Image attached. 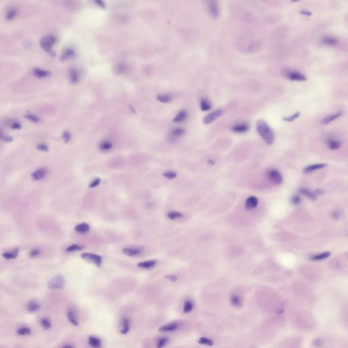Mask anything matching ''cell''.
I'll use <instances>...</instances> for the list:
<instances>
[{
	"mask_svg": "<svg viewBox=\"0 0 348 348\" xmlns=\"http://www.w3.org/2000/svg\"><path fill=\"white\" fill-rule=\"evenodd\" d=\"M287 78L292 81L303 82L307 80V78L302 73L296 72V71H290L286 74Z\"/></svg>",
	"mask_w": 348,
	"mask_h": 348,
	"instance_id": "obj_5",
	"label": "cell"
},
{
	"mask_svg": "<svg viewBox=\"0 0 348 348\" xmlns=\"http://www.w3.org/2000/svg\"><path fill=\"white\" fill-rule=\"evenodd\" d=\"M62 348H74V347L72 346V345H66V346H63Z\"/></svg>",
	"mask_w": 348,
	"mask_h": 348,
	"instance_id": "obj_48",
	"label": "cell"
},
{
	"mask_svg": "<svg viewBox=\"0 0 348 348\" xmlns=\"http://www.w3.org/2000/svg\"><path fill=\"white\" fill-rule=\"evenodd\" d=\"M301 192H302V194H303L304 195H305L307 198H309V199H312V200H315L317 198V194L315 192H313L309 190H308V189L306 188H302L301 190Z\"/></svg>",
	"mask_w": 348,
	"mask_h": 348,
	"instance_id": "obj_28",
	"label": "cell"
},
{
	"mask_svg": "<svg viewBox=\"0 0 348 348\" xmlns=\"http://www.w3.org/2000/svg\"><path fill=\"white\" fill-rule=\"evenodd\" d=\"M16 334L19 336H27L32 334V330L29 327L22 326L20 327L16 330Z\"/></svg>",
	"mask_w": 348,
	"mask_h": 348,
	"instance_id": "obj_27",
	"label": "cell"
},
{
	"mask_svg": "<svg viewBox=\"0 0 348 348\" xmlns=\"http://www.w3.org/2000/svg\"><path fill=\"white\" fill-rule=\"evenodd\" d=\"M46 174V170L44 168L38 169L33 172L32 174V177L35 180H40L45 177Z\"/></svg>",
	"mask_w": 348,
	"mask_h": 348,
	"instance_id": "obj_18",
	"label": "cell"
},
{
	"mask_svg": "<svg viewBox=\"0 0 348 348\" xmlns=\"http://www.w3.org/2000/svg\"><path fill=\"white\" fill-rule=\"evenodd\" d=\"M67 318L68 319L69 322L71 324H73V326H78V321L77 316L76 315V313L73 312V310H68L67 312Z\"/></svg>",
	"mask_w": 348,
	"mask_h": 348,
	"instance_id": "obj_15",
	"label": "cell"
},
{
	"mask_svg": "<svg viewBox=\"0 0 348 348\" xmlns=\"http://www.w3.org/2000/svg\"><path fill=\"white\" fill-rule=\"evenodd\" d=\"M184 133V130L182 128H175L172 130L171 135L174 137H179L182 136Z\"/></svg>",
	"mask_w": 348,
	"mask_h": 348,
	"instance_id": "obj_34",
	"label": "cell"
},
{
	"mask_svg": "<svg viewBox=\"0 0 348 348\" xmlns=\"http://www.w3.org/2000/svg\"><path fill=\"white\" fill-rule=\"evenodd\" d=\"M268 177L271 182L275 184H280L283 181V177L278 171L275 169H271L268 172Z\"/></svg>",
	"mask_w": 348,
	"mask_h": 348,
	"instance_id": "obj_4",
	"label": "cell"
},
{
	"mask_svg": "<svg viewBox=\"0 0 348 348\" xmlns=\"http://www.w3.org/2000/svg\"><path fill=\"white\" fill-rule=\"evenodd\" d=\"M208 10L210 15L213 18H218L220 14L218 3L216 1L209 2L208 3Z\"/></svg>",
	"mask_w": 348,
	"mask_h": 348,
	"instance_id": "obj_6",
	"label": "cell"
},
{
	"mask_svg": "<svg viewBox=\"0 0 348 348\" xmlns=\"http://www.w3.org/2000/svg\"><path fill=\"white\" fill-rule=\"evenodd\" d=\"M330 256V252H324L319 253L318 254H316V255H314V256H312L311 259L313 260V261H322V260H324L327 258H329Z\"/></svg>",
	"mask_w": 348,
	"mask_h": 348,
	"instance_id": "obj_24",
	"label": "cell"
},
{
	"mask_svg": "<svg viewBox=\"0 0 348 348\" xmlns=\"http://www.w3.org/2000/svg\"><path fill=\"white\" fill-rule=\"evenodd\" d=\"M71 78H72V81L73 83H76L78 80V74L76 70L73 69L72 70V72L71 73Z\"/></svg>",
	"mask_w": 348,
	"mask_h": 348,
	"instance_id": "obj_42",
	"label": "cell"
},
{
	"mask_svg": "<svg viewBox=\"0 0 348 348\" xmlns=\"http://www.w3.org/2000/svg\"><path fill=\"white\" fill-rule=\"evenodd\" d=\"M200 107L201 109V110H203V111H208V110L211 108V104L208 100H205V99H203V100L201 101Z\"/></svg>",
	"mask_w": 348,
	"mask_h": 348,
	"instance_id": "obj_29",
	"label": "cell"
},
{
	"mask_svg": "<svg viewBox=\"0 0 348 348\" xmlns=\"http://www.w3.org/2000/svg\"><path fill=\"white\" fill-rule=\"evenodd\" d=\"M167 217L171 220H175L182 218L184 217V215L178 211H170L167 214Z\"/></svg>",
	"mask_w": 348,
	"mask_h": 348,
	"instance_id": "obj_33",
	"label": "cell"
},
{
	"mask_svg": "<svg viewBox=\"0 0 348 348\" xmlns=\"http://www.w3.org/2000/svg\"><path fill=\"white\" fill-rule=\"evenodd\" d=\"M299 116H300V112H297L296 113H295V114L291 115L290 117L284 118H283V120L286 121V122H293L294 120H295L296 118H299Z\"/></svg>",
	"mask_w": 348,
	"mask_h": 348,
	"instance_id": "obj_36",
	"label": "cell"
},
{
	"mask_svg": "<svg viewBox=\"0 0 348 348\" xmlns=\"http://www.w3.org/2000/svg\"><path fill=\"white\" fill-rule=\"evenodd\" d=\"M256 131L260 136L268 145H271L275 141V133L267 123L263 120H259L256 123Z\"/></svg>",
	"mask_w": 348,
	"mask_h": 348,
	"instance_id": "obj_1",
	"label": "cell"
},
{
	"mask_svg": "<svg viewBox=\"0 0 348 348\" xmlns=\"http://www.w3.org/2000/svg\"><path fill=\"white\" fill-rule=\"evenodd\" d=\"M130 330V319L129 318H124L123 319V329L120 330V333L125 335Z\"/></svg>",
	"mask_w": 348,
	"mask_h": 348,
	"instance_id": "obj_26",
	"label": "cell"
},
{
	"mask_svg": "<svg viewBox=\"0 0 348 348\" xmlns=\"http://www.w3.org/2000/svg\"><path fill=\"white\" fill-rule=\"evenodd\" d=\"M302 15H305V16H310L312 15V13H311L309 11H307V10H302L301 11V12H300Z\"/></svg>",
	"mask_w": 348,
	"mask_h": 348,
	"instance_id": "obj_47",
	"label": "cell"
},
{
	"mask_svg": "<svg viewBox=\"0 0 348 348\" xmlns=\"http://www.w3.org/2000/svg\"><path fill=\"white\" fill-rule=\"evenodd\" d=\"M163 175L165 177L167 178V179H169V180L174 179V178L177 177V174L174 171H167V172H165V173H164L163 174Z\"/></svg>",
	"mask_w": 348,
	"mask_h": 348,
	"instance_id": "obj_40",
	"label": "cell"
},
{
	"mask_svg": "<svg viewBox=\"0 0 348 348\" xmlns=\"http://www.w3.org/2000/svg\"><path fill=\"white\" fill-rule=\"evenodd\" d=\"M19 252V250L18 248H16V249H14V250L12 251L5 252L2 254V256L4 257V258L7 259V260L15 259L18 256Z\"/></svg>",
	"mask_w": 348,
	"mask_h": 348,
	"instance_id": "obj_17",
	"label": "cell"
},
{
	"mask_svg": "<svg viewBox=\"0 0 348 348\" xmlns=\"http://www.w3.org/2000/svg\"><path fill=\"white\" fill-rule=\"evenodd\" d=\"M39 324H40V326L44 330H49L52 326L51 321L50 320L49 318H46V317L42 318L40 320H39Z\"/></svg>",
	"mask_w": 348,
	"mask_h": 348,
	"instance_id": "obj_23",
	"label": "cell"
},
{
	"mask_svg": "<svg viewBox=\"0 0 348 348\" xmlns=\"http://www.w3.org/2000/svg\"><path fill=\"white\" fill-rule=\"evenodd\" d=\"M81 257L87 261L94 263L97 267H100L102 263V258L97 254L93 253H83L82 254Z\"/></svg>",
	"mask_w": 348,
	"mask_h": 348,
	"instance_id": "obj_3",
	"label": "cell"
},
{
	"mask_svg": "<svg viewBox=\"0 0 348 348\" xmlns=\"http://www.w3.org/2000/svg\"><path fill=\"white\" fill-rule=\"evenodd\" d=\"M165 278L171 282H176L177 279V277L175 275H167L165 276Z\"/></svg>",
	"mask_w": 348,
	"mask_h": 348,
	"instance_id": "obj_45",
	"label": "cell"
},
{
	"mask_svg": "<svg viewBox=\"0 0 348 348\" xmlns=\"http://www.w3.org/2000/svg\"><path fill=\"white\" fill-rule=\"evenodd\" d=\"M41 305L39 302L35 300H32L26 305V309L27 312L31 313H35L39 310Z\"/></svg>",
	"mask_w": 348,
	"mask_h": 348,
	"instance_id": "obj_9",
	"label": "cell"
},
{
	"mask_svg": "<svg viewBox=\"0 0 348 348\" xmlns=\"http://www.w3.org/2000/svg\"><path fill=\"white\" fill-rule=\"evenodd\" d=\"M249 129V126L248 124L245 123H240L238 124H235L233 127H232V130L233 131L237 133H244L246 132Z\"/></svg>",
	"mask_w": 348,
	"mask_h": 348,
	"instance_id": "obj_12",
	"label": "cell"
},
{
	"mask_svg": "<svg viewBox=\"0 0 348 348\" xmlns=\"http://www.w3.org/2000/svg\"><path fill=\"white\" fill-rule=\"evenodd\" d=\"M326 166V164H324V163H322V164H314V165H309L307 166V167H305L303 171L305 173L308 174V173H311V172H313L314 171H316V170H318V169H320L325 167Z\"/></svg>",
	"mask_w": 348,
	"mask_h": 348,
	"instance_id": "obj_16",
	"label": "cell"
},
{
	"mask_svg": "<svg viewBox=\"0 0 348 348\" xmlns=\"http://www.w3.org/2000/svg\"><path fill=\"white\" fill-rule=\"evenodd\" d=\"M239 297L237 295H233L231 296V303L233 304V305H238L239 303Z\"/></svg>",
	"mask_w": 348,
	"mask_h": 348,
	"instance_id": "obj_43",
	"label": "cell"
},
{
	"mask_svg": "<svg viewBox=\"0 0 348 348\" xmlns=\"http://www.w3.org/2000/svg\"><path fill=\"white\" fill-rule=\"evenodd\" d=\"M39 254V250H38V249H34V250H33L30 252V256H32V257H35V256H38Z\"/></svg>",
	"mask_w": 348,
	"mask_h": 348,
	"instance_id": "obj_46",
	"label": "cell"
},
{
	"mask_svg": "<svg viewBox=\"0 0 348 348\" xmlns=\"http://www.w3.org/2000/svg\"><path fill=\"white\" fill-rule=\"evenodd\" d=\"M74 230L79 233H86L90 230V226L87 223H81L75 226Z\"/></svg>",
	"mask_w": 348,
	"mask_h": 348,
	"instance_id": "obj_19",
	"label": "cell"
},
{
	"mask_svg": "<svg viewBox=\"0 0 348 348\" xmlns=\"http://www.w3.org/2000/svg\"><path fill=\"white\" fill-rule=\"evenodd\" d=\"M193 307H194V305L192 303V302L191 301H186L184 302V310L183 312L184 313H190L192 312V309H193Z\"/></svg>",
	"mask_w": 348,
	"mask_h": 348,
	"instance_id": "obj_32",
	"label": "cell"
},
{
	"mask_svg": "<svg viewBox=\"0 0 348 348\" xmlns=\"http://www.w3.org/2000/svg\"><path fill=\"white\" fill-rule=\"evenodd\" d=\"M157 262V261L156 260H150V261H146L138 263L137 266L140 268L145 269H150L153 268L156 265Z\"/></svg>",
	"mask_w": 348,
	"mask_h": 348,
	"instance_id": "obj_14",
	"label": "cell"
},
{
	"mask_svg": "<svg viewBox=\"0 0 348 348\" xmlns=\"http://www.w3.org/2000/svg\"><path fill=\"white\" fill-rule=\"evenodd\" d=\"M89 345L93 348H101V341L97 336H90L89 338Z\"/></svg>",
	"mask_w": 348,
	"mask_h": 348,
	"instance_id": "obj_13",
	"label": "cell"
},
{
	"mask_svg": "<svg viewBox=\"0 0 348 348\" xmlns=\"http://www.w3.org/2000/svg\"><path fill=\"white\" fill-rule=\"evenodd\" d=\"M327 145L329 148L333 150H337L341 147V143L340 141L337 140L333 139V138H330L327 140Z\"/></svg>",
	"mask_w": 348,
	"mask_h": 348,
	"instance_id": "obj_20",
	"label": "cell"
},
{
	"mask_svg": "<svg viewBox=\"0 0 348 348\" xmlns=\"http://www.w3.org/2000/svg\"><path fill=\"white\" fill-rule=\"evenodd\" d=\"M179 327V325L175 322H172V323H169L163 325V326H160L158 330L162 333H169V332H174Z\"/></svg>",
	"mask_w": 348,
	"mask_h": 348,
	"instance_id": "obj_8",
	"label": "cell"
},
{
	"mask_svg": "<svg viewBox=\"0 0 348 348\" xmlns=\"http://www.w3.org/2000/svg\"><path fill=\"white\" fill-rule=\"evenodd\" d=\"M322 42L327 46H333L337 44V39L332 36H326L322 38Z\"/></svg>",
	"mask_w": 348,
	"mask_h": 348,
	"instance_id": "obj_22",
	"label": "cell"
},
{
	"mask_svg": "<svg viewBox=\"0 0 348 348\" xmlns=\"http://www.w3.org/2000/svg\"><path fill=\"white\" fill-rule=\"evenodd\" d=\"M157 100L163 103H167L171 100V97L167 95H159L157 96Z\"/></svg>",
	"mask_w": 348,
	"mask_h": 348,
	"instance_id": "obj_37",
	"label": "cell"
},
{
	"mask_svg": "<svg viewBox=\"0 0 348 348\" xmlns=\"http://www.w3.org/2000/svg\"><path fill=\"white\" fill-rule=\"evenodd\" d=\"M100 182H101V179H100V178H99V177L96 178V179H95L93 181V182H92L90 184L89 188H93L97 187V186H98L99 185H100Z\"/></svg>",
	"mask_w": 348,
	"mask_h": 348,
	"instance_id": "obj_41",
	"label": "cell"
},
{
	"mask_svg": "<svg viewBox=\"0 0 348 348\" xmlns=\"http://www.w3.org/2000/svg\"><path fill=\"white\" fill-rule=\"evenodd\" d=\"M84 249V247L83 245H78V244H73V245H71L69 247H67L66 248V252H77V251H81L83 250Z\"/></svg>",
	"mask_w": 348,
	"mask_h": 348,
	"instance_id": "obj_31",
	"label": "cell"
},
{
	"mask_svg": "<svg viewBox=\"0 0 348 348\" xmlns=\"http://www.w3.org/2000/svg\"><path fill=\"white\" fill-rule=\"evenodd\" d=\"M186 118H187V112L185 110H181L175 117L174 121L175 123H182L186 119Z\"/></svg>",
	"mask_w": 348,
	"mask_h": 348,
	"instance_id": "obj_25",
	"label": "cell"
},
{
	"mask_svg": "<svg viewBox=\"0 0 348 348\" xmlns=\"http://www.w3.org/2000/svg\"><path fill=\"white\" fill-rule=\"evenodd\" d=\"M199 343L202 345H207V346H211L213 345L214 342L211 339L206 337H201L199 340Z\"/></svg>",
	"mask_w": 348,
	"mask_h": 348,
	"instance_id": "obj_35",
	"label": "cell"
},
{
	"mask_svg": "<svg viewBox=\"0 0 348 348\" xmlns=\"http://www.w3.org/2000/svg\"><path fill=\"white\" fill-rule=\"evenodd\" d=\"M245 204L246 209L251 210V209H253L257 207L258 204V200L256 197L250 196L246 200Z\"/></svg>",
	"mask_w": 348,
	"mask_h": 348,
	"instance_id": "obj_11",
	"label": "cell"
},
{
	"mask_svg": "<svg viewBox=\"0 0 348 348\" xmlns=\"http://www.w3.org/2000/svg\"><path fill=\"white\" fill-rule=\"evenodd\" d=\"M301 198H300L299 196H297V195H295V196H294L292 199V202L293 204H295V205L299 204V203H301Z\"/></svg>",
	"mask_w": 348,
	"mask_h": 348,
	"instance_id": "obj_44",
	"label": "cell"
},
{
	"mask_svg": "<svg viewBox=\"0 0 348 348\" xmlns=\"http://www.w3.org/2000/svg\"><path fill=\"white\" fill-rule=\"evenodd\" d=\"M222 114V110H216V111H214L210 113V114H209L208 115L206 116V117H205V118H203V123H204L205 124H210L212 122H214V120H216L217 118H219Z\"/></svg>",
	"mask_w": 348,
	"mask_h": 348,
	"instance_id": "obj_7",
	"label": "cell"
},
{
	"mask_svg": "<svg viewBox=\"0 0 348 348\" xmlns=\"http://www.w3.org/2000/svg\"><path fill=\"white\" fill-rule=\"evenodd\" d=\"M142 250L140 248H124L123 249V252L129 256H135L141 253Z\"/></svg>",
	"mask_w": 348,
	"mask_h": 348,
	"instance_id": "obj_10",
	"label": "cell"
},
{
	"mask_svg": "<svg viewBox=\"0 0 348 348\" xmlns=\"http://www.w3.org/2000/svg\"><path fill=\"white\" fill-rule=\"evenodd\" d=\"M116 67H117L116 70L119 73H123L124 72H126L127 70V67L124 64H118L117 65Z\"/></svg>",
	"mask_w": 348,
	"mask_h": 348,
	"instance_id": "obj_39",
	"label": "cell"
},
{
	"mask_svg": "<svg viewBox=\"0 0 348 348\" xmlns=\"http://www.w3.org/2000/svg\"><path fill=\"white\" fill-rule=\"evenodd\" d=\"M65 279L61 275H56L50 280L48 284V287L50 289L59 290L62 289L65 285Z\"/></svg>",
	"mask_w": 348,
	"mask_h": 348,
	"instance_id": "obj_2",
	"label": "cell"
},
{
	"mask_svg": "<svg viewBox=\"0 0 348 348\" xmlns=\"http://www.w3.org/2000/svg\"><path fill=\"white\" fill-rule=\"evenodd\" d=\"M169 339L167 337H163L160 338L157 342V348H163L165 345L168 343Z\"/></svg>",
	"mask_w": 348,
	"mask_h": 348,
	"instance_id": "obj_38",
	"label": "cell"
},
{
	"mask_svg": "<svg viewBox=\"0 0 348 348\" xmlns=\"http://www.w3.org/2000/svg\"><path fill=\"white\" fill-rule=\"evenodd\" d=\"M112 148V144L109 141H103L100 144V148L102 151L110 150Z\"/></svg>",
	"mask_w": 348,
	"mask_h": 348,
	"instance_id": "obj_30",
	"label": "cell"
},
{
	"mask_svg": "<svg viewBox=\"0 0 348 348\" xmlns=\"http://www.w3.org/2000/svg\"><path fill=\"white\" fill-rule=\"evenodd\" d=\"M341 114H342L341 112H336V113H335V114H330V115L328 116V117H325L324 119L322 120V123H323L324 124H329V123L332 122V121H334L335 120H336V118L340 117Z\"/></svg>",
	"mask_w": 348,
	"mask_h": 348,
	"instance_id": "obj_21",
	"label": "cell"
}]
</instances>
